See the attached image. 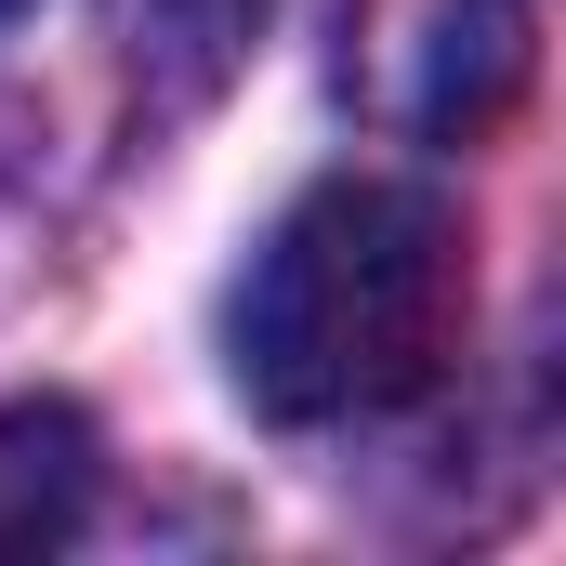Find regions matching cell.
<instances>
[{
    "label": "cell",
    "mask_w": 566,
    "mask_h": 566,
    "mask_svg": "<svg viewBox=\"0 0 566 566\" xmlns=\"http://www.w3.org/2000/svg\"><path fill=\"white\" fill-rule=\"evenodd\" d=\"M93 514V422L80 409H0V554H53Z\"/></svg>",
    "instance_id": "obj_2"
},
{
    "label": "cell",
    "mask_w": 566,
    "mask_h": 566,
    "mask_svg": "<svg viewBox=\"0 0 566 566\" xmlns=\"http://www.w3.org/2000/svg\"><path fill=\"white\" fill-rule=\"evenodd\" d=\"M0 13H13V0H0Z\"/></svg>",
    "instance_id": "obj_3"
},
{
    "label": "cell",
    "mask_w": 566,
    "mask_h": 566,
    "mask_svg": "<svg viewBox=\"0 0 566 566\" xmlns=\"http://www.w3.org/2000/svg\"><path fill=\"white\" fill-rule=\"evenodd\" d=\"M461 329V224L422 185H316L290 198L277 238L251 251V277L224 303V369L264 422H382L448 369Z\"/></svg>",
    "instance_id": "obj_1"
}]
</instances>
